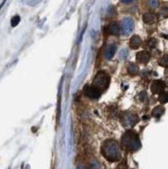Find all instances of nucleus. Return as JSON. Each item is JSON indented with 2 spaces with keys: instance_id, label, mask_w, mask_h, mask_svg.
Segmentation results:
<instances>
[{
  "instance_id": "obj_1",
  "label": "nucleus",
  "mask_w": 168,
  "mask_h": 169,
  "mask_svg": "<svg viewBox=\"0 0 168 169\" xmlns=\"http://www.w3.org/2000/svg\"><path fill=\"white\" fill-rule=\"evenodd\" d=\"M102 155L109 162H116L120 159V147L115 140H107L102 145Z\"/></svg>"
},
{
  "instance_id": "obj_2",
  "label": "nucleus",
  "mask_w": 168,
  "mask_h": 169,
  "mask_svg": "<svg viewBox=\"0 0 168 169\" xmlns=\"http://www.w3.org/2000/svg\"><path fill=\"white\" fill-rule=\"evenodd\" d=\"M122 145L123 149L129 150V152H135V150H139L140 147L139 137L133 131L126 132L122 138Z\"/></svg>"
},
{
  "instance_id": "obj_3",
  "label": "nucleus",
  "mask_w": 168,
  "mask_h": 169,
  "mask_svg": "<svg viewBox=\"0 0 168 169\" xmlns=\"http://www.w3.org/2000/svg\"><path fill=\"white\" fill-rule=\"evenodd\" d=\"M109 84H110V77L108 76L107 73L103 72V71L97 74L93 82V86L98 88L102 93L107 89Z\"/></svg>"
},
{
  "instance_id": "obj_4",
  "label": "nucleus",
  "mask_w": 168,
  "mask_h": 169,
  "mask_svg": "<svg viewBox=\"0 0 168 169\" xmlns=\"http://www.w3.org/2000/svg\"><path fill=\"white\" fill-rule=\"evenodd\" d=\"M122 123L125 127L129 128V127H133L137 124L138 121V116L136 114L131 113V112H126L122 115Z\"/></svg>"
},
{
  "instance_id": "obj_5",
  "label": "nucleus",
  "mask_w": 168,
  "mask_h": 169,
  "mask_svg": "<svg viewBox=\"0 0 168 169\" xmlns=\"http://www.w3.org/2000/svg\"><path fill=\"white\" fill-rule=\"evenodd\" d=\"M134 29V22L131 18H125L122 21V25H120V31L123 34H130Z\"/></svg>"
},
{
  "instance_id": "obj_6",
  "label": "nucleus",
  "mask_w": 168,
  "mask_h": 169,
  "mask_svg": "<svg viewBox=\"0 0 168 169\" xmlns=\"http://www.w3.org/2000/svg\"><path fill=\"white\" fill-rule=\"evenodd\" d=\"M84 93L85 96L90 98V99H98V98L101 97L102 93L100 91L98 88H96L93 85H86L84 87Z\"/></svg>"
},
{
  "instance_id": "obj_7",
  "label": "nucleus",
  "mask_w": 168,
  "mask_h": 169,
  "mask_svg": "<svg viewBox=\"0 0 168 169\" xmlns=\"http://www.w3.org/2000/svg\"><path fill=\"white\" fill-rule=\"evenodd\" d=\"M165 82L162 80H155L151 85V89L153 93H161L165 89Z\"/></svg>"
},
{
  "instance_id": "obj_8",
  "label": "nucleus",
  "mask_w": 168,
  "mask_h": 169,
  "mask_svg": "<svg viewBox=\"0 0 168 169\" xmlns=\"http://www.w3.org/2000/svg\"><path fill=\"white\" fill-rule=\"evenodd\" d=\"M136 58L139 63L145 64L149 61V59H151V54H149V52H147V51H140L137 53Z\"/></svg>"
},
{
  "instance_id": "obj_9",
  "label": "nucleus",
  "mask_w": 168,
  "mask_h": 169,
  "mask_svg": "<svg viewBox=\"0 0 168 169\" xmlns=\"http://www.w3.org/2000/svg\"><path fill=\"white\" fill-rule=\"evenodd\" d=\"M142 20H143V22L145 23V24L151 25V24H154V23L157 22L158 17H157V15L154 14V13H145L143 15Z\"/></svg>"
},
{
  "instance_id": "obj_10",
  "label": "nucleus",
  "mask_w": 168,
  "mask_h": 169,
  "mask_svg": "<svg viewBox=\"0 0 168 169\" xmlns=\"http://www.w3.org/2000/svg\"><path fill=\"white\" fill-rule=\"evenodd\" d=\"M107 32L113 35H118L120 33V26L118 23L112 22L107 26Z\"/></svg>"
},
{
  "instance_id": "obj_11",
  "label": "nucleus",
  "mask_w": 168,
  "mask_h": 169,
  "mask_svg": "<svg viewBox=\"0 0 168 169\" xmlns=\"http://www.w3.org/2000/svg\"><path fill=\"white\" fill-rule=\"evenodd\" d=\"M142 45V40L139 35H133L130 40V47L132 49H138L139 47Z\"/></svg>"
},
{
  "instance_id": "obj_12",
  "label": "nucleus",
  "mask_w": 168,
  "mask_h": 169,
  "mask_svg": "<svg viewBox=\"0 0 168 169\" xmlns=\"http://www.w3.org/2000/svg\"><path fill=\"white\" fill-rule=\"evenodd\" d=\"M115 50H116V46L114 45V44L109 45L105 50V53H104L105 58L106 59H111L114 56V54H115Z\"/></svg>"
},
{
  "instance_id": "obj_13",
  "label": "nucleus",
  "mask_w": 168,
  "mask_h": 169,
  "mask_svg": "<svg viewBox=\"0 0 168 169\" xmlns=\"http://www.w3.org/2000/svg\"><path fill=\"white\" fill-rule=\"evenodd\" d=\"M128 72L130 75H132V76H134V75H136V74L139 72V69H138V66L136 63H133V62H131L130 63V66L128 67Z\"/></svg>"
},
{
  "instance_id": "obj_14",
  "label": "nucleus",
  "mask_w": 168,
  "mask_h": 169,
  "mask_svg": "<svg viewBox=\"0 0 168 169\" xmlns=\"http://www.w3.org/2000/svg\"><path fill=\"white\" fill-rule=\"evenodd\" d=\"M164 113V108L162 107V106H158V107H156L154 110H153V116H155V117H161L162 115H163Z\"/></svg>"
},
{
  "instance_id": "obj_15",
  "label": "nucleus",
  "mask_w": 168,
  "mask_h": 169,
  "mask_svg": "<svg viewBox=\"0 0 168 169\" xmlns=\"http://www.w3.org/2000/svg\"><path fill=\"white\" fill-rule=\"evenodd\" d=\"M146 4L149 8L155 10V8H157L160 5V1L159 0H146Z\"/></svg>"
},
{
  "instance_id": "obj_16",
  "label": "nucleus",
  "mask_w": 168,
  "mask_h": 169,
  "mask_svg": "<svg viewBox=\"0 0 168 169\" xmlns=\"http://www.w3.org/2000/svg\"><path fill=\"white\" fill-rule=\"evenodd\" d=\"M167 100H168L167 93H165V91H163V93H160V97H159V101H160V103H162V104L167 103Z\"/></svg>"
},
{
  "instance_id": "obj_17",
  "label": "nucleus",
  "mask_w": 168,
  "mask_h": 169,
  "mask_svg": "<svg viewBox=\"0 0 168 169\" xmlns=\"http://www.w3.org/2000/svg\"><path fill=\"white\" fill-rule=\"evenodd\" d=\"M156 45H157V41H156L155 38H149V40L146 41V46L149 47V48H155Z\"/></svg>"
},
{
  "instance_id": "obj_18",
  "label": "nucleus",
  "mask_w": 168,
  "mask_h": 169,
  "mask_svg": "<svg viewBox=\"0 0 168 169\" xmlns=\"http://www.w3.org/2000/svg\"><path fill=\"white\" fill-rule=\"evenodd\" d=\"M160 64H161L162 67H168V56L167 55H164L163 57L161 58Z\"/></svg>"
},
{
  "instance_id": "obj_19",
  "label": "nucleus",
  "mask_w": 168,
  "mask_h": 169,
  "mask_svg": "<svg viewBox=\"0 0 168 169\" xmlns=\"http://www.w3.org/2000/svg\"><path fill=\"white\" fill-rule=\"evenodd\" d=\"M19 22H20V17L19 16H15L13 19H11V26L13 27H15V26H17L18 24H19Z\"/></svg>"
},
{
  "instance_id": "obj_20",
  "label": "nucleus",
  "mask_w": 168,
  "mask_h": 169,
  "mask_svg": "<svg viewBox=\"0 0 168 169\" xmlns=\"http://www.w3.org/2000/svg\"><path fill=\"white\" fill-rule=\"evenodd\" d=\"M116 169H127V163H126V161H123V162L120 163V164L117 166Z\"/></svg>"
},
{
  "instance_id": "obj_21",
  "label": "nucleus",
  "mask_w": 168,
  "mask_h": 169,
  "mask_svg": "<svg viewBox=\"0 0 168 169\" xmlns=\"http://www.w3.org/2000/svg\"><path fill=\"white\" fill-rule=\"evenodd\" d=\"M138 98H139V100H144L147 98V94H146V93L142 91V93H140L139 94H138Z\"/></svg>"
},
{
  "instance_id": "obj_22",
  "label": "nucleus",
  "mask_w": 168,
  "mask_h": 169,
  "mask_svg": "<svg viewBox=\"0 0 168 169\" xmlns=\"http://www.w3.org/2000/svg\"><path fill=\"white\" fill-rule=\"evenodd\" d=\"M127 54H128V51H127V50H123V51L120 52V58H126Z\"/></svg>"
},
{
  "instance_id": "obj_23",
  "label": "nucleus",
  "mask_w": 168,
  "mask_h": 169,
  "mask_svg": "<svg viewBox=\"0 0 168 169\" xmlns=\"http://www.w3.org/2000/svg\"><path fill=\"white\" fill-rule=\"evenodd\" d=\"M133 0H120V2H123V3H130V2H132Z\"/></svg>"
}]
</instances>
